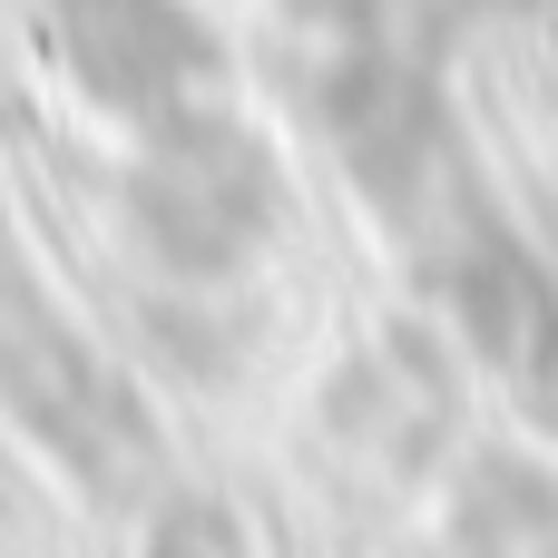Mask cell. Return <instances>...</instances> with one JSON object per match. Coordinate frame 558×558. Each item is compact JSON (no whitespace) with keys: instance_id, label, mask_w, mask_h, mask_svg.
Segmentation results:
<instances>
[{"instance_id":"6da1fadb","label":"cell","mask_w":558,"mask_h":558,"mask_svg":"<svg viewBox=\"0 0 558 558\" xmlns=\"http://www.w3.org/2000/svg\"><path fill=\"white\" fill-rule=\"evenodd\" d=\"M137 558H245V530H235V510H216V500H177V510L147 520V549Z\"/></svg>"}]
</instances>
